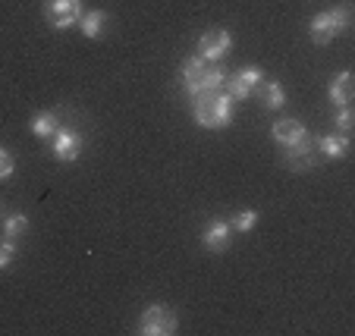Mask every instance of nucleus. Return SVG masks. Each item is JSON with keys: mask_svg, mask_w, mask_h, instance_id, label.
Returning a JSON list of instances; mask_svg holds the SVG:
<instances>
[{"mask_svg": "<svg viewBox=\"0 0 355 336\" xmlns=\"http://www.w3.org/2000/svg\"><path fill=\"white\" fill-rule=\"evenodd\" d=\"M258 88H261V104L268 110H280L283 104H286V88H283L280 82H264L261 79V85Z\"/></svg>", "mask_w": 355, "mask_h": 336, "instance_id": "15", "label": "nucleus"}, {"mask_svg": "<svg viewBox=\"0 0 355 336\" xmlns=\"http://www.w3.org/2000/svg\"><path fill=\"white\" fill-rule=\"evenodd\" d=\"M230 236H233V229H230V220H211L208 227H205V233H201V245L208 251H214V255H220V251H227L230 245Z\"/></svg>", "mask_w": 355, "mask_h": 336, "instance_id": "10", "label": "nucleus"}, {"mask_svg": "<svg viewBox=\"0 0 355 336\" xmlns=\"http://www.w3.org/2000/svg\"><path fill=\"white\" fill-rule=\"evenodd\" d=\"M233 98H230L227 91H205V94H195L192 98V116L198 126L205 129H223L233 123Z\"/></svg>", "mask_w": 355, "mask_h": 336, "instance_id": "1", "label": "nucleus"}, {"mask_svg": "<svg viewBox=\"0 0 355 336\" xmlns=\"http://www.w3.org/2000/svg\"><path fill=\"white\" fill-rule=\"evenodd\" d=\"M349 28V10L346 7H334V10H324L311 19L309 35L315 44H330L334 38H340L343 32Z\"/></svg>", "mask_w": 355, "mask_h": 336, "instance_id": "3", "label": "nucleus"}, {"mask_svg": "<svg viewBox=\"0 0 355 336\" xmlns=\"http://www.w3.org/2000/svg\"><path fill=\"white\" fill-rule=\"evenodd\" d=\"M311 141H305V145H295V148H286V163L293 170H311L315 167V157H311Z\"/></svg>", "mask_w": 355, "mask_h": 336, "instance_id": "16", "label": "nucleus"}, {"mask_svg": "<svg viewBox=\"0 0 355 336\" xmlns=\"http://www.w3.org/2000/svg\"><path fill=\"white\" fill-rule=\"evenodd\" d=\"M13 258H16V245H13V239H7V236H3V239H0V270L10 267V264H13Z\"/></svg>", "mask_w": 355, "mask_h": 336, "instance_id": "19", "label": "nucleus"}, {"mask_svg": "<svg viewBox=\"0 0 355 336\" xmlns=\"http://www.w3.org/2000/svg\"><path fill=\"white\" fill-rule=\"evenodd\" d=\"M176 327H180L176 315L167 308V305H157V302L148 305L139 317V333L141 336H170V333H176Z\"/></svg>", "mask_w": 355, "mask_h": 336, "instance_id": "4", "label": "nucleus"}, {"mask_svg": "<svg viewBox=\"0 0 355 336\" xmlns=\"http://www.w3.org/2000/svg\"><path fill=\"white\" fill-rule=\"evenodd\" d=\"M104 26H107V13H104V10H88V13H82V19H79V28L85 38H101V35H104Z\"/></svg>", "mask_w": 355, "mask_h": 336, "instance_id": "14", "label": "nucleus"}, {"mask_svg": "<svg viewBox=\"0 0 355 336\" xmlns=\"http://www.w3.org/2000/svg\"><path fill=\"white\" fill-rule=\"evenodd\" d=\"M258 223V211H242V214H236L233 220H230V229L233 233H252Z\"/></svg>", "mask_w": 355, "mask_h": 336, "instance_id": "18", "label": "nucleus"}, {"mask_svg": "<svg viewBox=\"0 0 355 336\" xmlns=\"http://www.w3.org/2000/svg\"><path fill=\"white\" fill-rule=\"evenodd\" d=\"M28 129H32L38 139H54L57 135V129H60V120H57V114L54 110H41V114H35L32 116V123H28Z\"/></svg>", "mask_w": 355, "mask_h": 336, "instance_id": "12", "label": "nucleus"}, {"mask_svg": "<svg viewBox=\"0 0 355 336\" xmlns=\"http://www.w3.org/2000/svg\"><path fill=\"white\" fill-rule=\"evenodd\" d=\"M51 151H54V157H57V161H63V163L79 161V154H82V135L76 132V129H69V126H60V129H57V135L51 139Z\"/></svg>", "mask_w": 355, "mask_h": 336, "instance_id": "8", "label": "nucleus"}, {"mask_svg": "<svg viewBox=\"0 0 355 336\" xmlns=\"http://www.w3.org/2000/svg\"><path fill=\"white\" fill-rule=\"evenodd\" d=\"M261 79H264V73L258 67H242L236 76H230L223 85H227V94L233 98V101H245L248 94L255 91L258 85H261Z\"/></svg>", "mask_w": 355, "mask_h": 336, "instance_id": "7", "label": "nucleus"}, {"mask_svg": "<svg viewBox=\"0 0 355 336\" xmlns=\"http://www.w3.org/2000/svg\"><path fill=\"white\" fill-rule=\"evenodd\" d=\"M230 47H233V35L227 28H211L198 38V57L205 63H220L230 54Z\"/></svg>", "mask_w": 355, "mask_h": 336, "instance_id": "6", "label": "nucleus"}, {"mask_svg": "<svg viewBox=\"0 0 355 336\" xmlns=\"http://www.w3.org/2000/svg\"><path fill=\"white\" fill-rule=\"evenodd\" d=\"M16 173V161L7 148H0V179H10Z\"/></svg>", "mask_w": 355, "mask_h": 336, "instance_id": "20", "label": "nucleus"}, {"mask_svg": "<svg viewBox=\"0 0 355 336\" xmlns=\"http://www.w3.org/2000/svg\"><path fill=\"white\" fill-rule=\"evenodd\" d=\"M352 94H355V85H352V73H349V69H343V73H336L334 79H330L327 98H330L334 107H349Z\"/></svg>", "mask_w": 355, "mask_h": 336, "instance_id": "11", "label": "nucleus"}, {"mask_svg": "<svg viewBox=\"0 0 355 336\" xmlns=\"http://www.w3.org/2000/svg\"><path fill=\"white\" fill-rule=\"evenodd\" d=\"M318 148H321V154L330 157V161H343V157L349 154V139H346V132L321 135V139H318Z\"/></svg>", "mask_w": 355, "mask_h": 336, "instance_id": "13", "label": "nucleus"}, {"mask_svg": "<svg viewBox=\"0 0 355 336\" xmlns=\"http://www.w3.org/2000/svg\"><path fill=\"white\" fill-rule=\"evenodd\" d=\"M334 126L340 129V132H349V129H352V110H349V107H340V114H336Z\"/></svg>", "mask_w": 355, "mask_h": 336, "instance_id": "21", "label": "nucleus"}, {"mask_svg": "<svg viewBox=\"0 0 355 336\" xmlns=\"http://www.w3.org/2000/svg\"><path fill=\"white\" fill-rule=\"evenodd\" d=\"M270 139H274L277 145H283V148H295V145L311 141V135L299 120H277L274 126H270Z\"/></svg>", "mask_w": 355, "mask_h": 336, "instance_id": "9", "label": "nucleus"}, {"mask_svg": "<svg viewBox=\"0 0 355 336\" xmlns=\"http://www.w3.org/2000/svg\"><path fill=\"white\" fill-rule=\"evenodd\" d=\"M182 85H186V91L192 94H205V91H217V88L227 82V69L220 67V63H205L198 54L189 57L186 63H182Z\"/></svg>", "mask_w": 355, "mask_h": 336, "instance_id": "2", "label": "nucleus"}, {"mask_svg": "<svg viewBox=\"0 0 355 336\" xmlns=\"http://www.w3.org/2000/svg\"><path fill=\"white\" fill-rule=\"evenodd\" d=\"M85 13V3L82 0H44V19L54 28H73L76 22Z\"/></svg>", "mask_w": 355, "mask_h": 336, "instance_id": "5", "label": "nucleus"}, {"mask_svg": "<svg viewBox=\"0 0 355 336\" xmlns=\"http://www.w3.org/2000/svg\"><path fill=\"white\" fill-rule=\"evenodd\" d=\"M22 233H28V217L26 214L3 217V236H7V239H19Z\"/></svg>", "mask_w": 355, "mask_h": 336, "instance_id": "17", "label": "nucleus"}]
</instances>
